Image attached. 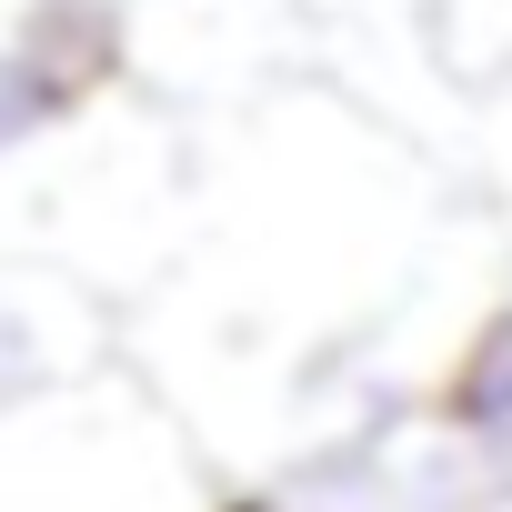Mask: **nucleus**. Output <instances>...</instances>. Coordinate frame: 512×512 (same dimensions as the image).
<instances>
[{
  "instance_id": "1",
  "label": "nucleus",
  "mask_w": 512,
  "mask_h": 512,
  "mask_svg": "<svg viewBox=\"0 0 512 512\" xmlns=\"http://www.w3.org/2000/svg\"><path fill=\"white\" fill-rule=\"evenodd\" d=\"M61 101H71V71H61V61H41V51H0V141L51 131Z\"/></svg>"
},
{
  "instance_id": "2",
  "label": "nucleus",
  "mask_w": 512,
  "mask_h": 512,
  "mask_svg": "<svg viewBox=\"0 0 512 512\" xmlns=\"http://www.w3.org/2000/svg\"><path fill=\"white\" fill-rule=\"evenodd\" d=\"M462 422H472V432H512V332L482 352V372H472V392H462Z\"/></svg>"
},
{
  "instance_id": "3",
  "label": "nucleus",
  "mask_w": 512,
  "mask_h": 512,
  "mask_svg": "<svg viewBox=\"0 0 512 512\" xmlns=\"http://www.w3.org/2000/svg\"><path fill=\"white\" fill-rule=\"evenodd\" d=\"M0 382H31V332L0 322Z\"/></svg>"
}]
</instances>
